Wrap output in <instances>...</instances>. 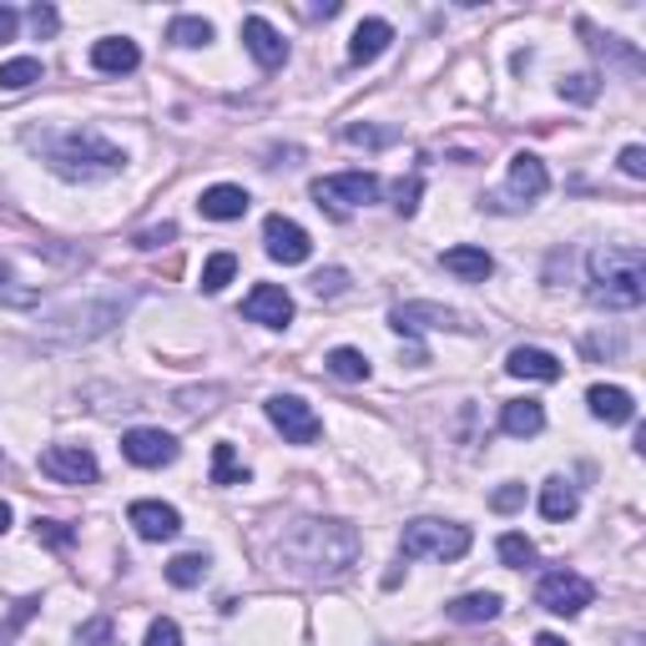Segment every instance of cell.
Listing matches in <instances>:
<instances>
[{"label": "cell", "mask_w": 646, "mask_h": 646, "mask_svg": "<svg viewBox=\"0 0 646 646\" xmlns=\"http://www.w3.org/2000/svg\"><path fill=\"white\" fill-rule=\"evenodd\" d=\"M646 299V253L636 243H606L591 253V303L636 309Z\"/></svg>", "instance_id": "cell-1"}, {"label": "cell", "mask_w": 646, "mask_h": 646, "mask_svg": "<svg viewBox=\"0 0 646 646\" xmlns=\"http://www.w3.org/2000/svg\"><path fill=\"white\" fill-rule=\"evenodd\" d=\"M51 167L66 177V182H101L126 167V152L112 147L97 132H66L56 147H51Z\"/></svg>", "instance_id": "cell-2"}, {"label": "cell", "mask_w": 646, "mask_h": 646, "mask_svg": "<svg viewBox=\"0 0 646 646\" xmlns=\"http://www.w3.org/2000/svg\"><path fill=\"white\" fill-rule=\"evenodd\" d=\"M399 550H404V560H460L465 550H470V525L460 521H410L404 525V535H399Z\"/></svg>", "instance_id": "cell-3"}, {"label": "cell", "mask_w": 646, "mask_h": 646, "mask_svg": "<svg viewBox=\"0 0 646 646\" xmlns=\"http://www.w3.org/2000/svg\"><path fill=\"white\" fill-rule=\"evenodd\" d=\"M374 198H379V177L374 172H334V177H319V182H313V202L328 212L369 208Z\"/></svg>", "instance_id": "cell-4"}, {"label": "cell", "mask_w": 646, "mask_h": 646, "mask_svg": "<svg viewBox=\"0 0 646 646\" xmlns=\"http://www.w3.org/2000/svg\"><path fill=\"white\" fill-rule=\"evenodd\" d=\"M263 410H268V424H274L288 445H313V439L323 435V420L313 414V404H303L299 394H274Z\"/></svg>", "instance_id": "cell-5"}, {"label": "cell", "mask_w": 646, "mask_h": 646, "mask_svg": "<svg viewBox=\"0 0 646 646\" xmlns=\"http://www.w3.org/2000/svg\"><path fill=\"white\" fill-rule=\"evenodd\" d=\"M591 581L576 571H546L541 576V586H535V601L546 611H556V616H581L586 606H591Z\"/></svg>", "instance_id": "cell-6"}, {"label": "cell", "mask_w": 646, "mask_h": 646, "mask_svg": "<svg viewBox=\"0 0 646 646\" xmlns=\"http://www.w3.org/2000/svg\"><path fill=\"white\" fill-rule=\"evenodd\" d=\"M263 248H268V258H274V263H283V268H299V263H309L313 237L303 233L293 218L274 212V218L263 223Z\"/></svg>", "instance_id": "cell-7"}, {"label": "cell", "mask_w": 646, "mask_h": 646, "mask_svg": "<svg viewBox=\"0 0 646 646\" xmlns=\"http://www.w3.org/2000/svg\"><path fill=\"white\" fill-rule=\"evenodd\" d=\"M41 470L62 484H91L101 475V465L87 445H51V449H41Z\"/></svg>", "instance_id": "cell-8"}, {"label": "cell", "mask_w": 646, "mask_h": 646, "mask_svg": "<svg viewBox=\"0 0 646 646\" xmlns=\"http://www.w3.org/2000/svg\"><path fill=\"white\" fill-rule=\"evenodd\" d=\"M389 323L399 334H455V328H465V319L455 309H445V303H399L389 313Z\"/></svg>", "instance_id": "cell-9"}, {"label": "cell", "mask_w": 646, "mask_h": 646, "mask_svg": "<svg viewBox=\"0 0 646 646\" xmlns=\"http://www.w3.org/2000/svg\"><path fill=\"white\" fill-rule=\"evenodd\" d=\"M122 455L142 470H162V465L177 460V439L167 430H126L122 435Z\"/></svg>", "instance_id": "cell-10"}, {"label": "cell", "mask_w": 646, "mask_h": 646, "mask_svg": "<svg viewBox=\"0 0 646 646\" xmlns=\"http://www.w3.org/2000/svg\"><path fill=\"white\" fill-rule=\"evenodd\" d=\"M243 313H248L253 323H263V328H288L293 323V299H288V288L278 283H258L243 299Z\"/></svg>", "instance_id": "cell-11"}, {"label": "cell", "mask_w": 646, "mask_h": 646, "mask_svg": "<svg viewBox=\"0 0 646 646\" xmlns=\"http://www.w3.org/2000/svg\"><path fill=\"white\" fill-rule=\"evenodd\" d=\"M126 525L142 535V541H172L182 531V515L172 505H162V500H137V505L126 510Z\"/></svg>", "instance_id": "cell-12"}, {"label": "cell", "mask_w": 646, "mask_h": 646, "mask_svg": "<svg viewBox=\"0 0 646 646\" xmlns=\"http://www.w3.org/2000/svg\"><path fill=\"white\" fill-rule=\"evenodd\" d=\"M243 46L253 51V62H258L263 71H278V66L288 62V41L278 36L263 15H248V21H243Z\"/></svg>", "instance_id": "cell-13"}, {"label": "cell", "mask_w": 646, "mask_h": 646, "mask_svg": "<svg viewBox=\"0 0 646 646\" xmlns=\"http://www.w3.org/2000/svg\"><path fill=\"white\" fill-rule=\"evenodd\" d=\"M389 41H394V25L379 21V15H369V21L354 25V41H348V62H354V66L379 62V56L389 51Z\"/></svg>", "instance_id": "cell-14"}, {"label": "cell", "mask_w": 646, "mask_h": 646, "mask_svg": "<svg viewBox=\"0 0 646 646\" xmlns=\"http://www.w3.org/2000/svg\"><path fill=\"white\" fill-rule=\"evenodd\" d=\"M505 369L515 374V379H541V385H556L560 374V359L550 354V348H531V344H521V348H510V359H505Z\"/></svg>", "instance_id": "cell-15"}, {"label": "cell", "mask_w": 646, "mask_h": 646, "mask_svg": "<svg viewBox=\"0 0 646 646\" xmlns=\"http://www.w3.org/2000/svg\"><path fill=\"white\" fill-rule=\"evenodd\" d=\"M439 263H445V274L465 278V283H484V278L495 274V258L484 248H475V243H455V248L439 253Z\"/></svg>", "instance_id": "cell-16"}, {"label": "cell", "mask_w": 646, "mask_h": 646, "mask_svg": "<svg viewBox=\"0 0 646 646\" xmlns=\"http://www.w3.org/2000/svg\"><path fill=\"white\" fill-rule=\"evenodd\" d=\"M546 187H550L546 162L535 157V152H515V157H510V192H515V198L535 202V198H546Z\"/></svg>", "instance_id": "cell-17"}, {"label": "cell", "mask_w": 646, "mask_h": 646, "mask_svg": "<svg viewBox=\"0 0 646 646\" xmlns=\"http://www.w3.org/2000/svg\"><path fill=\"white\" fill-rule=\"evenodd\" d=\"M91 66H97V71H107V76H126V71H137V66H142V51H137V41L107 36V41H97V46H91Z\"/></svg>", "instance_id": "cell-18"}, {"label": "cell", "mask_w": 646, "mask_h": 646, "mask_svg": "<svg viewBox=\"0 0 646 646\" xmlns=\"http://www.w3.org/2000/svg\"><path fill=\"white\" fill-rule=\"evenodd\" d=\"M248 192L243 187H233V182H218V187H208L198 198V208H202V218H212V223H237L243 212H248Z\"/></svg>", "instance_id": "cell-19"}, {"label": "cell", "mask_w": 646, "mask_h": 646, "mask_svg": "<svg viewBox=\"0 0 646 646\" xmlns=\"http://www.w3.org/2000/svg\"><path fill=\"white\" fill-rule=\"evenodd\" d=\"M586 404H591V414H597V420H606V424H632L636 420V399L626 394L622 385H591Z\"/></svg>", "instance_id": "cell-20"}, {"label": "cell", "mask_w": 646, "mask_h": 646, "mask_svg": "<svg viewBox=\"0 0 646 646\" xmlns=\"http://www.w3.org/2000/svg\"><path fill=\"white\" fill-rule=\"evenodd\" d=\"M500 430L515 439H531L546 430V410H541V399H510L505 410H500Z\"/></svg>", "instance_id": "cell-21"}, {"label": "cell", "mask_w": 646, "mask_h": 646, "mask_svg": "<svg viewBox=\"0 0 646 646\" xmlns=\"http://www.w3.org/2000/svg\"><path fill=\"white\" fill-rule=\"evenodd\" d=\"M576 510H581L576 484L566 480V475H550V480L541 484V515H546V521H571Z\"/></svg>", "instance_id": "cell-22"}, {"label": "cell", "mask_w": 646, "mask_h": 646, "mask_svg": "<svg viewBox=\"0 0 646 646\" xmlns=\"http://www.w3.org/2000/svg\"><path fill=\"white\" fill-rule=\"evenodd\" d=\"M500 606L505 601L495 597V591H470V597H460V601H449V622H460V626H475V622H495L500 616Z\"/></svg>", "instance_id": "cell-23"}, {"label": "cell", "mask_w": 646, "mask_h": 646, "mask_svg": "<svg viewBox=\"0 0 646 646\" xmlns=\"http://www.w3.org/2000/svg\"><path fill=\"white\" fill-rule=\"evenodd\" d=\"M208 566L212 560L202 556V550H187V556H177V560H167V581L172 586H202V576H208Z\"/></svg>", "instance_id": "cell-24"}, {"label": "cell", "mask_w": 646, "mask_h": 646, "mask_svg": "<svg viewBox=\"0 0 646 646\" xmlns=\"http://www.w3.org/2000/svg\"><path fill=\"white\" fill-rule=\"evenodd\" d=\"M328 374H334V379H344V385H359V379H369V359H364L359 348H334V354H328Z\"/></svg>", "instance_id": "cell-25"}, {"label": "cell", "mask_w": 646, "mask_h": 646, "mask_svg": "<svg viewBox=\"0 0 646 646\" xmlns=\"http://www.w3.org/2000/svg\"><path fill=\"white\" fill-rule=\"evenodd\" d=\"M41 81V62L36 56H15V62L0 66V91H25Z\"/></svg>", "instance_id": "cell-26"}, {"label": "cell", "mask_w": 646, "mask_h": 646, "mask_svg": "<svg viewBox=\"0 0 646 646\" xmlns=\"http://www.w3.org/2000/svg\"><path fill=\"white\" fill-rule=\"evenodd\" d=\"M167 41H172V46H208L212 21H202V15H177V21L167 25Z\"/></svg>", "instance_id": "cell-27"}, {"label": "cell", "mask_w": 646, "mask_h": 646, "mask_svg": "<svg viewBox=\"0 0 646 646\" xmlns=\"http://www.w3.org/2000/svg\"><path fill=\"white\" fill-rule=\"evenodd\" d=\"M233 274H237L233 253H212V258L202 263V293H223V288L233 283Z\"/></svg>", "instance_id": "cell-28"}, {"label": "cell", "mask_w": 646, "mask_h": 646, "mask_svg": "<svg viewBox=\"0 0 646 646\" xmlns=\"http://www.w3.org/2000/svg\"><path fill=\"white\" fill-rule=\"evenodd\" d=\"M212 484H248V470L237 465L233 445H212Z\"/></svg>", "instance_id": "cell-29"}, {"label": "cell", "mask_w": 646, "mask_h": 646, "mask_svg": "<svg viewBox=\"0 0 646 646\" xmlns=\"http://www.w3.org/2000/svg\"><path fill=\"white\" fill-rule=\"evenodd\" d=\"M500 560L505 566H515V571H525V566H535V541H525V535H500Z\"/></svg>", "instance_id": "cell-30"}, {"label": "cell", "mask_w": 646, "mask_h": 646, "mask_svg": "<svg viewBox=\"0 0 646 646\" xmlns=\"http://www.w3.org/2000/svg\"><path fill=\"white\" fill-rule=\"evenodd\" d=\"M112 642H116L112 616H91V622L76 626V646H112Z\"/></svg>", "instance_id": "cell-31"}, {"label": "cell", "mask_w": 646, "mask_h": 646, "mask_svg": "<svg viewBox=\"0 0 646 646\" xmlns=\"http://www.w3.org/2000/svg\"><path fill=\"white\" fill-rule=\"evenodd\" d=\"M597 91H601V81L591 71H576V76H566V81H560V97L581 101V107H586V101H597Z\"/></svg>", "instance_id": "cell-32"}, {"label": "cell", "mask_w": 646, "mask_h": 646, "mask_svg": "<svg viewBox=\"0 0 646 646\" xmlns=\"http://www.w3.org/2000/svg\"><path fill=\"white\" fill-rule=\"evenodd\" d=\"M344 142H354V147H389L394 132H385V126H344Z\"/></svg>", "instance_id": "cell-33"}, {"label": "cell", "mask_w": 646, "mask_h": 646, "mask_svg": "<svg viewBox=\"0 0 646 646\" xmlns=\"http://www.w3.org/2000/svg\"><path fill=\"white\" fill-rule=\"evenodd\" d=\"M147 646H182V626L167 622V616H157V622L147 626Z\"/></svg>", "instance_id": "cell-34"}, {"label": "cell", "mask_w": 646, "mask_h": 646, "mask_svg": "<svg viewBox=\"0 0 646 646\" xmlns=\"http://www.w3.org/2000/svg\"><path fill=\"white\" fill-rule=\"evenodd\" d=\"M344 283H348V274H344V268H328V274H313V293H319V299H338V293H344Z\"/></svg>", "instance_id": "cell-35"}, {"label": "cell", "mask_w": 646, "mask_h": 646, "mask_svg": "<svg viewBox=\"0 0 646 646\" xmlns=\"http://www.w3.org/2000/svg\"><path fill=\"white\" fill-rule=\"evenodd\" d=\"M420 192H424V182H420V177H410V182H399V187H394V208L404 212V218H410V212L420 208Z\"/></svg>", "instance_id": "cell-36"}, {"label": "cell", "mask_w": 646, "mask_h": 646, "mask_svg": "<svg viewBox=\"0 0 646 646\" xmlns=\"http://www.w3.org/2000/svg\"><path fill=\"white\" fill-rule=\"evenodd\" d=\"M490 505H495L500 515H505V510H521L525 505V484H500L495 495H490Z\"/></svg>", "instance_id": "cell-37"}, {"label": "cell", "mask_w": 646, "mask_h": 646, "mask_svg": "<svg viewBox=\"0 0 646 646\" xmlns=\"http://www.w3.org/2000/svg\"><path fill=\"white\" fill-rule=\"evenodd\" d=\"M36 541H46V546H71L76 535L66 531L62 521H36Z\"/></svg>", "instance_id": "cell-38"}, {"label": "cell", "mask_w": 646, "mask_h": 646, "mask_svg": "<svg viewBox=\"0 0 646 646\" xmlns=\"http://www.w3.org/2000/svg\"><path fill=\"white\" fill-rule=\"evenodd\" d=\"M31 25H36V36H51L62 25V15L51 11V5H31Z\"/></svg>", "instance_id": "cell-39"}, {"label": "cell", "mask_w": 646, "mask_h": 646, "mask_svg": "<svg viewBox=\"0 0 646 646\" xmlns=\"http://www.w3.org/2000/svg\"><path fill=\"white\" fill-rule=\"evenodd\" d=\"M177 227L172 223H162V227H147V233H137V248H162V243H172Z\"/></svg>", "instance_id": "cell-40"}, {"label": "cell", "mask_w": 646, "mask_h": 646, "mask_svg": "<svg viewBox=\"0 0 646 646\" xmlns=\"http://www.w3.org/2000/svg\"><path fill=\"white\" fill-rule=\"evenodd\" d=\"M622 172L626 177H646V152L636 147V142H632V147H622Z\"/></svg>", "instance_id": "cell-41"}, {"label": "cell", "mask_w": 646, "mask_h": 646, "mask_svg": "<svg viewBox=\"0 0 646 646\" xmlns=\"http://www.w3.org/2000/svg\"><path fill=\"white\" fill-rule=\"evenodd\" d=\"M15 31H21V15H15L11 5H0V41H11Z\"/></svg>", "instance_id": "cell-42"}, {"label": "cell", "mask_w": 646, "mask_h": 646, "mask_svg": "<svg viewBox=\"0 0 646 646\" xmlns=\"http://www.w3.org/2000/svg\"><path fill=\"white\" fill-rule=\"evenodd\" d=\"M36 606H41V601H21V606H15V616H11V626H21V622H25V616H31Z\"/></svg>", "instance_id": "cell-43"}, {"label": "cell", "mask_w": 646, "mask_h": 646, "mask_svg": "<svg viewBox=\"0 0 646 646\" xmlns=\"http://www.w3.org/2000/svg\"><path fill=\"white\" fill-rule=\"evenodd\" d=\"M535 646H566V636H556V632H541V636H535Z\"/></svg>", "instance_id": "cell-44"}, {"label": "cell", "mask_w": 646, "mask_h": 646, "mask_svg": "<svg viewBox=\"0 0 646 646\" xmlns=\"http://www.w3.org/2000/svg\"><path fill=\"white\" fill-rule=\"evenodd\" d=\"M11 531V505H5V500H0V535Z\"/></svg>", "instance_id": "cell-45"}, {"label": "cell", "mask_w": 646, "mask_h": 646, "mask_svg": "<svg viewBox=\"0 0 646 646\" xmlns=\"http://www.w3.org/2000/svg\"><path fill=\"white\" fill-rule=\"evenodd\" d=\"M0 283H11V263L0 258Z\"/></svg>", "instance_id": "cell-46"}, {"label": "cell", "mask_w": 646, "mask_h": 646, "mask_svg": "<svg viewBox=\"0 0 646 646\" xmlns=\"http://www.w3.org/2000/svg\"><path fill=\"white\" fill-rule=\"evenodd\" d=\"M622 646H642V642H636V636H626V642H622Z\"/></svg>", "instance_id": "cell-47"}]
</instances>
